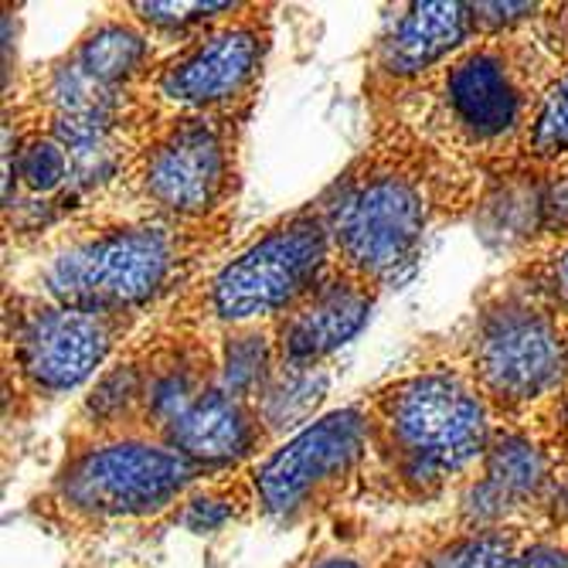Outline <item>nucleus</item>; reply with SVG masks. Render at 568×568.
Here are the masks:
<instances>
[{
	"label": "nucleus",
	"mask_w": 568,
	"mask_h": 568,
	"mask_svg": "<svg viewBox=\"0 0 568 568\" xmlns=\"http://www.w3.org/2000/svg\"><path fill=\"white\" fill-rule=\"evenodd\" d=\"M568 69V4L518 31L477 38L429 79L405 89L372 120V136H395L433 161L477 212L518 150L541 92Z\"/></svg>",
	"instance_id": "1"
},
{
	"label": "nucleus",
	"mask_w": 568,
	"mask_h": 568,
	"mask_svg": "<svg viewBox=\"0 0 568 568\" xmlns=\"http://www.w3.org/2000/svg\"><path fill=\"white\" fill-rule=\"evenodd\" d=\"M235 222L178 225L82 212L24 245L8 290L92 314L153 317L187 283L222 260Z\"/></svg>",
	"instance_id": "2"
},
{
	"label": "nucleus",
	"mask_w": 568,
	"mask_h": 568,
	"mask_svg": "<svg viewBox=\"0 0 568 568\" xmlns=\"http://www.w3.org/2000/svg\"><path fill=\"white\" fill-rule=\"evenodd\" d=\"M357 398L368 423L357 497L378 504L426 507L456 497L477 474L497 423L477 378L449 347L405 365Z\"/></svg>",
	"instance_id": "3"
},
{
	"label": "nucleus",
	"mask_w": 568,
	"mask_h": 568,
	"mask_svg": "<svg viewBox=\"0 0 568 568\" xmlns=\"http://www.w3.org/2000/svg\"><path fill=\"white\" fill-rule=\"evenodd\" d=\"M331 209V263L388 293L416 273L433 225L470 209L426 153L395 136L368 146L324 187Z\"/></svg>",
	"instance_id": "4"
},
{
	"label": "nucleus",
	"mask_w": 568,
	"mask_h": 568,
	"mask_svg": "<svg viewBox=\"0 0 568 568\" xmlns=\"http://www.w3.org/2000/svg\"><path fill=\"white\" fill-rule=\"evenodd\" d=\"M327 266L331 209L321 191L263 225L260 235H252L232 255H222L153 317L201 334L273 324L327 273Z\"/></svg>",
	"instance_id": "5"
},
{
	"label": "nucleus",
	"mask_w": 568,
	"mask_h": 568,
	"mask_svg": "<svg viewBox=\"0 0 568 568\" xmlns=\"http://www.w3.org/2000/svg\"><path fill=\"white\" fill-rule=\"evenodd\" d=\"M276 4H242L239 14L164 51L126 99L120 140L133 153L153 133L197 116L252 120L273 51Z\"/></svg>",
	"instance_id": "6"
},
{
	"label": "nucleus",
	"mask_w": 568,
	"mask_h": 568,
	"mask_svg": "<svg viewBox=\"0 0 568 568\" xmlns=\"http://www.w3.org/2000/svg\"><path fill=\"white\" fill-rule=\"evenodd\" d=\"M215 385V334L171 327L150 317L85 388L65 439L164 443Z\"/></svg>",
	"instance_id": "7"
},
{
	"label": "nucleus",
	"mask_w": 568,
	"mask_h": 568,
	"mask_svg": "<svg viewBox=\"0 0 568 568\" xmlns=\"http://www.w3.org/2000/svg\"><path fill=\"white\" fill-rule=\"evenodd\" d=\"M204 477L209 470L153 439H65L31 514L65 538H92L140 521L158 525Z\"/></svg>",
	"instance_id": "8"
},
{
	"label": "nucleus",
	"mask_w": 568,
	"mask_h": 568,
	"mask_svg": "<svg viewBox=\"0 0 568 568\" xmlns=\"http://www.w3.org/2000/svg\"><path fill=\"white\" fill-rule=\"evenodd\" d=\"M248 120L197 116L153 133L102 197L95 215L158 219L178 225L235 222Z\"/></svg>",
	"instance_id": "9"
},
{
	"label": "nucleus",
	"mask_w": 568,
	"mask_h": 568,
	"mask_svg": "<svg viewBox=\"0 0 568 568\" xmlns=\"http://www.w3.org/2000/svg\"><path fill=\"white\" fill-rule=\"evenodd\" d=\"M477 378L497 423L528 419L568 385V331L551 310L504 273L446 344Z\"/></svg>",
	"instance_id": "10"
},
{
	"label": "nucleus",
	"mask_w": 568,
	"mask_h": 568,
	"mask_svg": "<svg viewBox=\"0 0 568 568\" xmlns=\"http://www.w3.org/2000/svg\"><path fill=\"white\" fill-rule=\"evenodd\" d=\"M146 321L140 314H92L8 290L0 344L8 423L89 388Z\"/></svg>",
	"instance_id": "11"
},
{
	"label": "nucleus",
	"mask_w": 568,
	"mask_h": 568,
	"mask_svg": "<svg viewBox=\"0 0 568 568\" xmlns=\"http://www.w3.org/2000/svg\"><path fill=\"white\" fill-rule=\"evenodd\" d=\"M368 459V423L361 398L331 408L306 429L255 459L248 474L260 518L276 528H300L357 497Z\"/></svg>",
	"instance_id": "12"
},
{
	"label": "nucleus",
	"mask_w": 568,
	"mask_h": 568,
	"mask_svg": "<svg viewBox=\"0 0 568 568\" xmlns=\"http://www.w3.org/2000/svg\"><path fill=\"white\" fill-rule=\"evenodd\" d=\"M470 41H477V21L467 0H412L392 8L365 55L368 116L429 79Z\"/></svg>",
	"instance_id": "13"
},
{
	"label": "nucleus",
	"mask_w": 568,
	"mask_h": 568,
	"mask_svg": "<svg viewBox=\"0 0 568 568\" xmlns=\"http://www.w3.org/2000/svg\"><path fill=\"white\" fill-rule=\"evenodd\" d=\"M382 293L341 266L310 286L283 317L273 321L283 368H321L368 327Z\"/></svg>",
	"instance_id": "14"
},
{
	"label": "nucleus",
	"mask_w": 568,
	"mask_h": 568,
	"mask_svg": "<svg viewBox=\"0 0 568 568\" xmlns=\"http://www.w3.org/2000/svg\"><path fill=\"white\" fill-rule=\"evenodd\" d=\"M164 446L178 449L201 470L219 474L252 467L255 459H263L276 446V439L270 436L260 408L215 385L168 433Z\"/></svg>",
	"instance_id": "15"
},
{
	"label": "nucleus",
	"mask_w": 568,
	"mask_h": 568,
	"mask_svg": "<svg viewBox=\"0 0 568 568\" xmlns=\"http://www.w3.org/2000/svg\"><path fill=\"white\" fill-rule=\"evenodd\" d=\"M535 525H514L494 531H459L449 521L419 528L382 551L375 568H510Z\"/></svg>",
	"instance_id": "16"
},
{
	"label": "nucleus",
	"mask_w": 568,
	"mask_h": 568,
	"mask_svg": "<svg viewBox=\"0 0 568 568\" xmlns=\"http://www.w3.org/2000/svg\"><path fill=\"white\" fill-rule=\"evenodd\" d=\"M65 55L102 89L130 92L158 65L164 48L123 11V4H110L106 14H99Z\"/></svg>",
	"instance_id": "17"
},
{
	"label": "nucleus",
	"mask_w": 568,
	"mask_h": 568,
	"mask_svg": "<svg viewBox=\"0 0 568 568\" xmlns=\"http://www.w3.org/2000/svg\"><path fill=\"white\" fill-rule=\"evenodd\" d=\"M555 171H568V69L541 92L531 123L494 191L510 181H535Z\"/></svg>",
	"instance_id": "18"
},
{
	"label": "nucleus",
	"mask_w": 568,
	"mask_h": 568,
	"mask_svg": "<svg viewBox=\"0 0 568 568\" xmlns=\"http://www.w3.org/2000/svg\"><path fill=\"white\" fill-rule=\"evenodd\" d=\"M248 518H260V500H255L248 467L209 474L168 514L171 525L191 535H219L229 525H242Z\"/></svg>",
	"instance_id": "19"
},
{
	"label": "nucleus",
	"mask_w": 568,
	"mask_h": 568,
	"mask_svg": "<svg viewBox=\"0 0 568 568\" xmlns=\"http://www.w3.org/2000/svg\"><path fill=\"white\" fill-rule=\"evenodd\" d=\"M215 347H219V388L252 405L266 395V388L283 368L273 324L222 331L215 334Z\"/></svg>",
	"instance_id": "20"
},
{
	"label": "nucleus",
	"mask_w": 568,
	"mask_h": 568,
	"mask_svg": "<svg viewBox=\"0 0 568 568\" xmlns=\"http://www.w3.org/2000/svg\"><path fill=\"white\" fill-rule=\"evenodd\" d=\"M494 194L518 201L510 215L518 219L525 252L568 242V171H555L535 181H510Z\"/></svg>",
	"instance_id": "21"
},
{
	"label": "nucleus",
	"mask_w": 568,
	"mask_h": 568,
	"mask_svg": "<svg viewBox=\"0 0 568 568\" xmlns=\"http://www.w3.org/2000/svg\"><path fill=\"white\" fill-rule=\"evenodd\" d=\"M331 388V368H280L266 395L255 402L276 446L314 423V412Z\"/></svg>",
	"instance_id": "22"
},
{
	"label": "nucleus",
	"mask_w": 568,
	"mask_h": 568,
	"mask_svg": "<svg viewBox=\"0 0 568 568\" xmlns=\"http://www.w3.org/2000/svg\"><path fill=\"white\" fill-rule=\"evenodd\" d=\"M123 11L146 34H153V41H158L164 51H171L181 41L229 21L232 14L242 11V4H235V0H168V4L136 0V4H123Z\"/></svg>",
	"instance_id": "23"
},
{
	"label": "nucleus",
	"mask_w": 568,
	"mask_h": 568,
	"mask_svg": "<svg viewBox=\"0 0 568 568\" xmlns=\"http://www.w3.org/2000/svg\"><path fill=\"white\" fill-rule=\"evenodd\" d=\"M507 273L528 286L568 331V242L521 252V260Z\"/></svg>",
	"instance_id": "24"
},
{
	"label": "nucleus",
	"mask_w": 568,
	"mask_h": 568,
	"mask_svg": "<svg viewBox=\"0 0 568 568\" xmlns=\"http://www.w3.org/2000/svg\"><path fill=\"white\" fill-rule=\"evenodd\" d=\"M470 4H474V21H477V38L518 31L538 21L548 8V4H531V0H470Z\"/></svg>",
	"instance_id": "25"
},
{
	"label": "nucleus",
	"mask_w": 568,
	"mask_h": 568,
	"mask_svg": "<svg viewBox=\"0 0 568 568\" xmlns=\"http://www.w3.org/2000/svg\"><path fill=\"white\" fill-rule=\"evenodd\" d=\"M510 568H568V528L555 521L535 525Z\"/></svg>",
	"instance_id": "26"
},
{
	"label": "nucleus",
	"mask_w": 568,
	"mask_h": 568,
	"mask_svg": "<svg viewBox=\"0 0 568 568\" xmlns=\"http://www.w3.org/2000/svg\"><path fill=\"white\" fill-rule=\"evenodd\" d=\"M296 568H375V565L351 555V551H327V555H314V558L300 561Z\"/></svg>",
	"instance_id": "27"
},
{
	"label": "nucleus",
	"mask_w": 568,
	"mask_h": 568,
	"mask_svg": "<svg viewBox=\"0 0 568 568\" xmlns=\"http://www.w3.org/2000/svg\"><path fill=\"white\" fill-rule=\"evenodd\" d=\"M561 395H565V398H568V385H565V392H561Z\"/></svg>",
	"instance_id": "28"
}]
</instances>
